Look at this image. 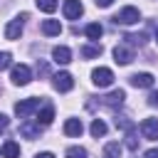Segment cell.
<instances>
[{"label":"cell","instance_id":"cell-4","mask_svg":"<svg viewBox=\"0 0 158 158\" xmlns=\"http://www.w3.org/2000/svg\"><path fill=\"white\" fill-rule=\"evenodd\" d=\"M91 81H94L99 89H106V86H111V81H114V72H111L109 67H99V69L91 72Z\"/></svg>","mask_w":158,"mask_h":158},{"label":"cell","instance_id":"cell-19","mask_svg":"<svg viewBox=\"0 0 158 158\" xmlns=\"http://www.w3.org/2000/svg\"><path fill=\"white\" fill-rule=\"evenodd\" d=\"M20 133H22L25 138H37V136H40V123H37V126H32V123H22V126H20Z\"/></svg>","mask_w":158,"mask_h":158},{"label":"cell","instance_id":"cell-21","mask_svg":"<svg viewBox=\"0 0 158 158\" xmlns=\"http://www.w3.org/2000/svg\"><path fill=\"white\" fill-rule=\"evenodd\" d=\"M101 54V44H84L81 47V57L91 59V57H99Z\"/></svg>","mask_w":158,"mask_h":158},{"label":"cell","instance_id":"cell-10","mask_svg":"<svg viewBox=\"0 0 158 158\" xmlns=\"http://www.w3.org/2000/svg\"><path fill=\"white\" fill-rule=\"evenodd\" d=\"M153 81H156V77H153V74H148V72H138V74H133V77H131V84H133L136 89H151V86H153Z\"/></svg>","mask_w":158,"mask_h":158},{"label":"cell","instance_id":"cell-25","mask_svg":"<svg viewBox=\"0 0 158 158\" xmlns=\"http://www.w3.org/2000/svg\"><path fill=\"white\" fill-rule=\"evenodd\" d=\"M123 40H126V42H128V44H133V47H136V44H138V47H141V44H143V42H146V35H143V32H138V35H126V37H123Z\"/></svg>","mask_w":158,"mask_h":158},{"label":"cell","instance_id":"cell-8","mask_svg":"<svg viewBox=\"0 0 158 158\" xmlns=\"http://www.w3.org/2000/svg\"><path fill=\"white\" fill-rule=\"evenodd\" d=\"M114 59H116V64H131L133 62V49L126 47V44H116L114 47Z\"/></svg>","mask_w":158,"mask_h":158},{"label":"cell","instance_id":"cell-13","mask_svg":"<svg viewBox=\"0 0 158 158\" xmlns=\"http://www.w3.org/2000/svg\"><path fill=\"white\" fill-rule=\"evenodd\" d=\"M81 131H84V123L79 118H67L64 121V133L67 136H81Z\"/></svg>","mask_w":158,"mask_h":158},{"label":"cell","instance_id":"cell-11","mask_svg":"<svg viewBox=\"0 0 158 158\" xmlns=\"http://www.w3.org/2000/svg\"><path fill=\"white\" fill-rule=\"evenodd\" d=\"M123 99H126V91H123V89H116V91H111L109 96H104L101 104H104L106 109H118V106L123 104Z\"/></svg>","mask_w":158,"mask_h":158},{"label":"cell","instance_id":"cell-5","mask_svg":"<svg viewBox=\"0 0 158 158\" xmlns=\"http://www.w3.org/2000/svg\"><path fill=\"white\" fill-rule=\"evenodd\" d=\"M37 109H40V99H35V96H32V99H25V101H17V104H15V114H17L20 118H30V116H32Z\"/></svg>","mask_w":158,"mask_h":158},{"label":"cell","instance_id":"cell-9","mask_svg":"<svg viewBox=\"0 0 158 158\" xmlns=\"http://www.w3.org/2000/svg\"><path fill=\"white\" fill-rule=\"evenodd\" d=\"M54 89L57 91H72V86H74V79H72V74L69 72H59V74H54Z\"/></svg>","mask_w":158,"mask_h":158},{"label":"cell","instance_id":"cell-6","mask_svg":"<svg viewBox=\"0 0 158 158\" xmlns=\"http://www.w3.org/2000/svg\"><path fill=\"white\" fill-rule=\"evenodd\" d=\"M62 12H64V17H67V20H77V17L84 12V5H81L79 0H64Z\"/></svg>","mask_w":158,"mask_h":158},{"label":"cell","instance_id":"cell-3","mask_svg":"<svg viewBox=\"0 0 158 158\" xmlns=\"http://www.w3.org/2000/svg\"><path fill=\"white\" fill-rule=\"evenodd\" d=\"M10 79H12V84L25 86V84H30V79H32V69H30L27 64H15L12 72H10Z\"/></svg>","mask_w":158,"mask_h":158},{"label":"cell","instance_id":"cell-16","mask_svg":"<svg viewBox=\"0 0 158 158\" xmlns=\"http://www.w3.org/2000/svg\"><path fill=\"white\" fill-rule=\"evenodd\" d=\"M121 151H123V148H121L118 141H109V143L104 146V156H106V158H121Z\"/></svg>","mask_w":158,"mask_h":158},{"label":"cell","instance_id":"cell-26","mask_svg":"<svg viewBox=\"0 0 158 158\" xmlns=\"http://www.w3.org/2000/svg\"><path fill=\"white\" fill-rule=\"evenodd\" d=\"M7 67H12V54L10 52H0V72L7 69Z\"/></svg>","mask_w":158,"mask_h":158},{"label":"cell","instance_id":"cell-12","mask_svg":"<svg viewBox=\"0 0 158 158\" xmlns=\"http://www.w3.org/2000/svg\"><path fill=\"white\" fill-rule=\"evenodd\" d=\"M52 59H54L57 64H69V62H72V49L64 47V44H59V47L52 49Z\"/></svg>","mask_w":158,"mask_h":158},{"label":"cell","instance_id":"cell-23","mask_svg":"<svg viewBox=\"0 0 158 158\" xmlns=\"http://www.w3.org/2000/svg\"><path fill=\"white\" fill-rule=\"evenodd\" d=\"M35 2L42 12H54L57 10V0H35Z\"/></svg>","mask_w":158,"mask_h":158},{"label":"cell","instance_id":"cell-22","mask_svg":"<svg viewBox=\"0 0 158 158\" xmlns=\"http://www.w3.org/2000/svg\"><path fill=\"white\" fill-rule=\"evenodd\" d=\"M64 158H89V153H86V148H81V146H72V148H67Z\"/></svg>","mask_w":158,"mask_h":158},{"label":"cell","instance_id":"cell-30","mask_svg":"<svg viewBox=\"0 0 158 158\" xmlns=\"http://www.w3.org/2000/svg\"><path fill=\"white\" fill-rule=\"evenodd\" d=\"M143 158H158V148H151V151H146V156Z\"/></svg>","mask_w":158,"mask_h":158},{"label":"cell","instance_id":"cell-29","mask_svg":"<svg viewBox=\"0 0 158 158\" xmlns=\"http://www.w3.org/2000/svg\"><path fill=\"white\" fill-rule=\"evenodd\" d=\"M5 128H7V116H5V114H0V133H2Z\"/></svg>","mask_w":158,"mask_h":158},{"label":"cell","instance_id":"cell-28","mask_svg":"<svg viewBox=\"0 0 158 158\" xmlns=\"http://www.w3.org/2000/svg\"><path fill=\"white\" fill-rule=\"evenodd\" d=\"M94 2H96V7H111L114 0H94Z\"/></svg>","mask_w":158,"mask_h":158},{"label":"cell","instance_id":"cell-27","mask_svg":"<svg viewBox=\"0 0 158 158\" xmlns=\"http://www.w3.org/2000/svg\"><path fill=\"white\" fill-rule=\"evenodd\" d=\"M148 104L151 106H158V91H151L148 94Z\"/></svg>","mask_w":158,"mask_h":158},{"label":"cell","instance_id":"cell-17","mask_svg":"<svg viewBox=\"0 0 158 158\" xmlns=\"http://www.w3.org/2000/svg\"><path fill=\"white\" fill-rule=\"evenodd\" d=\"M52 118H54V109H52V106H44V109L37 114V123H40V126H49Z\"/></svg>","mask_w":158,"mask_h":158},{"label":"cell","instance_id":"cell-31","mask_svg":"<svg viewBox=\"0 0 158 158\" xmlns=\"http://www.w3.org/2000/svg\"><path fill=\"white\" fill-rule=\"evenodd\" d=\"M35 158H54V153H49V151H44V153H37Z\"/></svg>","mask_w":158,"mask_h":158},{"label":"cell","instance_id":"cell-15","mask_svg":"<svg viewBox=\"0 0 158 158\" xmlns=\"http://www.w3.org/2000/svg\"><path fill=\"white\" fill-rule=\"evenodd\" d=\"M0 153H2V158H17V156H20V146H17L15 141H5Z\"/></svg>","mask_w":158,"mask_h":158},{"label":"cell","instance_id":"cell-1","mask_svg":"<svg viewBox=\"0 0 158 158\" xmlns=\"http://www.w3.org/2000/svg\"><path fill=\"white\" fill-rule=\"evenodd\" d=\"M138 20H141V12H138V7H133V5H126V7L114 17L116 25H136Z\"/></svg>","mask_w":158,"mask_h":158},{"label":"cell","instance_id":"cell-33","mask_svg":"<svg viewBox=\"0 0 158 158\" xmlns=\"http://www.w3.org/2000/svg\"><path fill=\"white\" fill-rule=\"evenodd\" d=\"M0 156H2V153H0Z\"/></svg>","mask_w":158,"mask_h":158},{"label":"cell","instance_id":"cell-2","mask_svg":"<svg viewBox=\"0 0 158 158\" xmlns=\"http://www.w3.org/2000/svg\"><path fill=\"white\" fill-rule=\"evenodd\" d=\"M25 20H27V12H22V15H17L15 20H10L7 27H5V37H7V40H20V35H22V30H25Z\"/></svg>","mask_w":158,"mask_h":158},{"label":"cell","instance_id":"cell-20","mask_svg":"<svg viewBox=\"0 0 158 158\" xmlns=\"http://www.w3.org/2000/svg\"><path fill=\"white\" fill-rule=\"evenodd\" d=\"M104 35V27L99 25V22H91V25H86V37L89 40H99Z\"/></svg>","mask_w":158,"mask_h":158},{"label":"cell","instance_id":"cell-7","mask_svg":"<svg viewBox=\"0 0 158 158\" xmlns=\"http://www.w3.org/2000/svg\"><path fill=\"white\" fill-rule=\"evenodd\" d=\"M141 133L148 141H158V118H143L141 121Z\"/></svg>","mask_w":158,"mask_h":158},{"label":"cell","instance_id":"cell-14","mask_svg":"<svg viewBox=\"0 0 158 158\" xmlns=\"http://www.w3.org/2000/svg\"><path fill=\"white\" fill-rule=\"evenodd\" d=\"M42 32H44L47 37H54V35L62 32V22H59V20H44V22H42Z\"/></svg>","mask_w":158,"mask_h":158},{"label":"cell","instance_id":"cell-32","mask_svg":"<svg viewBox=\"0 0 158 158\" xmlns=\"http://www.w3.org/2000/svg\"><path fill=\"white\" fill-rule=\"evenodd\" d=\"M156 44H158V30H156Z\"/></svg>","mask_w":158,"mask_h":158},{"label":"cell","instance_id":"cell-24","mask_svg":"<svg viewBox=\"0 0 158 158\" xmlns=\"http://www.w3.org/2000/svg\"><path fill=\"white\" fill-rule=\"evenodd\" d=\"M126 148H131V151H136V148H138V138H136L133 126H131V128H128V133H126Z\"/></svg>","mask_w":158,"mask_h":158},{"label":"cell","instance_id":"cell-18","mask_svg":"<svg viewBox=\"0 0 158 158\" xmlns=\"http://www.w3.org/2000/svg\"><path fill=\"white\" fill-rule=\"evenodd\" d=\"M89 131H91V136H94V138H101V136H106V123H104L101 118H94Z\"/></svg>","mask_w":158,"mask_h":158}]
</instances>
